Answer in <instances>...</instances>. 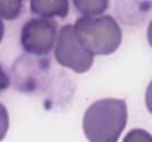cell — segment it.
Listing matches in <instances>:
<instances>
[{"mask_svg":"<svg viewBox=\"0 0 152 142\" xmlns=\"http://www.w3.org/2000/svg\"><path fill=\"white\" fill-rule=\"evenodd\" d=\"M128 121L125 100L104 98L86 110L83 130L90 142H118Z\"/></svg>","mask_w":152,"mask_h":142,"instance_id":"6da1fadb","label":"cell"},{"mask_svg":"<svg viewBox=\"0 0 152 142\" xmlns=\"http://www.w3.org/2000/svg\"><path fill=\"white\" fill-rule=\"evenodd\" d=\"M73 27L77 39L94 56L111 55L122 42L120 26L109 14L99 17H80Z\"/></svg>","mask_w":152,"mask_h":142,"instance_id":"7a4b0ae2","label":"cell"},{"mask_svg":"<svg viewBox=\"0 0 152 142\" xmlns=\"http://www.w3.org/2000/svg\"><path fill=\"white\" fill-rule=\"evenodd\" d=\"M58 39V23L53 19L31 18L24 24L20 33V43L26 53L46 56L53 49Z\"/></svg>","mask_w":152,"mask_h":142,"instance_id":"3957f363","label":"cell"},{"mask_svg":"<svg viewBox=\"0 0 152 142\" xmlns=\"http://www.w3.org/2000/svg\"><path fill=\"white\" fill-rule=\"evenodd\" d=\"M55 57L60 65L78 74L90 70L94 62V55L80 43L75 35L74 27L69 24L60 29Z\"/></svg>","mask_w":152,"mask_h":142,"instance_id":"277c9868","label":"cell"},{"mask_svg":"<svg viewBox=\"0 0 152 142\" xmlns=\"http://www.w3.org/2000/svg\"><path fill=\"white\" fill-rule=\"evenodd\" d=\"M31 11L43 18L64 19L69 11V0H30Z\"/></svg>","mask_w":152,"mask_h":142,"instance_id":"5b68a950","label":"cell"},{"mask_svg":"<svg viewBox=\"0 0 152 142\" xmlns=\"http://www.w3.org/2000/svg\"><path fill=\"white\" fill-rule=\"evenodd\" d=\"M75 8L84 17L102 15L107 10L109 0H72Z\"/></svg>","mask_w":152,"mask_h":142,"instance_id":"8992f818","label":"cell"},{"mask_svg":"<svg viewBox=\"0 0 152 142\" xmlns=\"http://www.w3.org/2000/svg\"><path fill=\"white\" fill-rule=\"evenodd\" d=\"M23 8V0H0V17L11 21L18 18Z\"/></svg>","mask_w":152,"mask_h":142,"instance_id":"52a82bcc","label":"cell"},{"mask_svg":"<svg viewBox=\"0 0 152 142\" xmlns=\"http://www.w3.org/2000/svg\"><path fill=\"white\" fill-rule=\"evenodd\" d=\"M122 142H152V135L142 129H134L127 133Z\"/></svg>","mask_w":152,"mask_h":142,"instance_id":"ba28073f","label":"cell"},{"mask_svg":"<svg viewBox=\"0 0 152 142\" xmlns=\"http://www.w3.org/2000/svg\"><path fill=\"white\" fill-rule=\"evenodd\" d=\"M9 128V115L6 108L0 103V142L5 138Z\"/></svg>","mask_w":152,"mask_h":142,"instance_id":"9c48e42d","label":"cell"},{"mask_svg":"<svg viewBox=\"0 0 152 142\" xmlns=\"http://www.w3.org/2000/svg\"><path fill=\"white\" fill-rule=\"evenodd\" d=\"M11 85V80L0 63V92L6 90Z\"/></svg>","mask_w":152,"mask_h":142,"instance_id":"30bf717a","label":"cell"},{"mask_svg":"<svg viewBox=\"0 0 152 142\" xmlns=\"http://www.w3.org/2000/svg\"><path fill=\"white\" fill-rule=\"evenodd\" d=\"M145 103L147 109L152 114V80L149 83L145 92Z\"/></svg>","mask_w":152,"mask_h":142,"instance_id":"8fae6325","label":"cell"},{"mask_svg":"<svg viewBox=\"0 0 152 142\" xmlns=\"http://www.w3.org/2000/svg\"><path fill=\"white\" fill-rule=\"evenodd\" d=\"M147 37H148V41L151 47L152 48V20L150 22V23H149L148 25V27Z\"/></svg>","mask_w":152,"mask_h":142,"instance_id":"7c38bea8","label":"cell"},{"mask_svg":"<svg viewBox=\"0 0 152 142\" xmlns=\"http://www.w3.org/2000/svg\"><path fill=\"white\" fill-rule=\"evenodd\" d=\"M4 34H5V25L2 20L0 19V43L3 39Z\"/></svg>","mask_w":152,"mask_h":142,"instance_id":"4fadbf2b","label":"cell"}]
</instances>
